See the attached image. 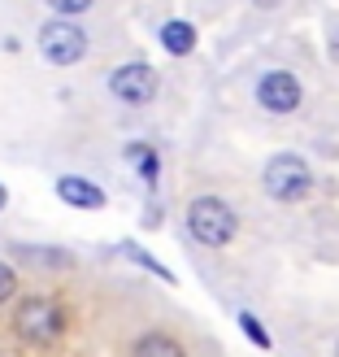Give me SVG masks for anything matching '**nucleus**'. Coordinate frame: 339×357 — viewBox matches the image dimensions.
Masks as SVG:
<instances>
[{"label":"nucleus","mask_w":339,"mask_h":357,"mask_svg":"<svg viewBox=\"0 0 339 357\" xmlns=\"http://www.w3.org/2000/svg\"><path fill=\"white\" fill-rule=\"evenodd\" d=\"M131 162H139V170H144L148 183L157 178V157H152V149H148V144H135V149H131Z\"/></svg>","instance_id":"obj_11"},{"label":"nucleus","mask_w":339,"mask_h":357,"mask_svg":"<svg viewBox=\"0 0 339 357\" xmlns=\"http://www.w3.org/2000/svg\"><path fill=\"white\" fill-rule=\"evenodd\" d=\"M13 292H17V275L9 271L5 261H0V305H5V301H9Z\"/></svg>","instance_id":"obj_12"},{"label":"nucleus","mask_w":339,"mask_h":357,"mask_svg":"<svg viewBox=\"0 0 339 357\" xmlns=\"http://www.w3.org/2000/svg\"><path fill=\"white\" fill-rule=\"evenodd\" d=\"M48 5L57 9V13H83L87 5H92V0H48Z\"/></svg>","instance_id":"obj_14"},{"label":"nucleus","mask_w":339,"mask_h":357,"mask_svg":"<svg viewBox=\"0 0 339 357\" xmlns=\"http://www.w3.org/2000/svg\"><path fill=\"white\" fill-rule=\"evenodd\" d=\"M187 231L205 248H222V244L235 240L239 218H235V209H230L226 201H218V196H196V201L187 205Z\"/></svg>","instance_id":"obj_1"},{"label":"nucleus","mask_w":339,"mask_h":357,"mask_svg":"<svg viewBox=\"0 0 339 357\" xmlns=\"http://www.w3.org/2000/svg\"><path fill=\"white\" fill-rule=\"evenodd\" d=\"M127 253H131V261H139V266H148V271H152V275H161V279H174V275L166 271V266H157V261H152V257L144 253V248H127Z\"/></svg>","instance_id":"obj_13"},{"label":"nucleus","mask_w":339,"mask_h":357,"mask_svg":"<svg viewBox=\"0 0 339 357\" xmlns=\"http://www.w3.org/2000/svg\"><path fill=\"white\" fill-rule=\"evenodd\" d=\"M5 201H9V196H5V188H0V209H5Z\"/></svg>","instance_id":"obj_15"},{"label":"nucleus","mask_w":339,"mask_h":357,"mask_svg":"<svg viewBox=\"0 0 339 357\" xmlns=\"http://www.w3.org/2000/svg\"><path fill=\"white\" fill-rule=\"evenodd\" d=\"M131 357H187V353H183V344H178L174 335H166V331H148V335H139V344H135Z\"/></svg>","instance_id":"obj_8"},{"label":"nucleus","mask_w":339,"mask_h":357,"mask_svg":"<svg viewBox=\"0 0 339 357\" xmlns=\"http://www.w3.org/2000/svg\"><path fill=\"white\" fill-rule=\"evenodd\" d=\"M257 100L270 114H292V109H300V79L292 70H270L257 83Z\"/></svg>","instance_id":"obj_6"},{"label":"nucleus","mask_w":339,"mask_h":357,"mask_svg":"<svg viewBox=\"0 0 339 357\" xmlns=\"http://www.w3.org/2000/svg\"><path fill=\"white\" fill-rule=\"evenodd\" d=\"M265 192L274 196V201L283 205H296V201H305V196L313 192V170L300 162L296 153H278L274 162H265Z\"/></svg>","instance_id":"obj_3"},{"label":"nucleus","mask_w":339,"mask_h":357,"mask_svg":"<svg viewBox=\"0 0 339 357\" xmlns=\"http://www.w3.org/2000/svg\"><path fill=\"white\" fill-rule=\"evenodd\" d=\"M57 192H61V201L74 205V209H100L104 205V192L96 183H87V178H79V174H65L57 183Z\"/></svg>","instance_id":"obj_7"},{"label":"nucleus","mask_w":339,"mask_h":357,"mask_svg":"<svg viewBox=\"0 0 339 357\" xmlns=\"http://www.w3.org/2000/svg\"><path fill=\"white\" fill-rule=\"evenodd\" d=\"M335 357H339V344H335Z\"/></svg>","instance_id":"obj_17"},{"label":"nucleus","mask_w":339,"mask_h":357,"mask_svg":"<svg viewBox=\"0 0 339 357\" xmlns=\"http://www.w3.org/2000/svg\"><path fill=\"white\" fill-rule=\"evenodd\" d=\"M239 327H244V335H248V340H253L257 349H270V335H265V327L257 323L253 314H239Z\"/></svg>","instance_id":"obj_10"},{"label":"nucleus","mask_w":339,"mask_h":357,"mask_svg":"<svg viewBox=\"0 0 339 357\" xmlns=\"http://www.w3.org/2000/svg\"><path fill=\"white\" fill-rule=\"evenodd\" d=\"M257 5H278V0H257Z\"/></svg>","instance_id":"obj_16"},{"label":"nucleus","mask_w":339,"mask_h":357,"mask_svg":"<svg viewBox=\"0 0 339 357\" xmlns=\"http://www.w3.org/2000/svg\"><path fill=\"white\" fill-rule=\"evenodd\" d=\"M161 44L174 52V57H187V52L196 48V31L187 22H166L161 26Z\"/></svg>","instance_id":"obj_9"},{"label":"nucleus","mask_w":339,"mask_h":357,"mask_svg":"<svg viewBox=\"0 0 339 357\" xmlns=\"http://www.w3.org/2000/svg\"><path fill=\"white\" fill-rule=\"evenodd\" d=\"M109 92L127 105H148L157 96V70L144 61H131V66H118L113 79H109Z\"/></svg>","instance_id":"obj_5"},{"label":"nucleus","mask_w":339,"mask_h":357,"mask_svg":"<svg viewBox=\"0 0 339 357\" xmlns=\"http://www.w3.org/2000/svg\"><path fill=\"white\" fill-rule=\"evenodd\" d=\"M13 331L22 335L26 344H52V340H61V331H65V314L57 301H48V296H26L22 305L13 310Z\"/></svg>","instance_id":"obj_2"},{"label":"nucleus","mask_w":339,"mask_h":357,"mask_svg":"<svg viewBox=\"0 0 339 357\" xmlns=\"http://www.w3.org/2000/svg\"><path fill=\"white\" fill-rule=\"evenodd\" d=\"M40 52L52 66H74V61H83V52H87V35L74 22L57 17V22H48L40 31Z\"/></svg>","instance_id":"obj_4"}]
</instances>
